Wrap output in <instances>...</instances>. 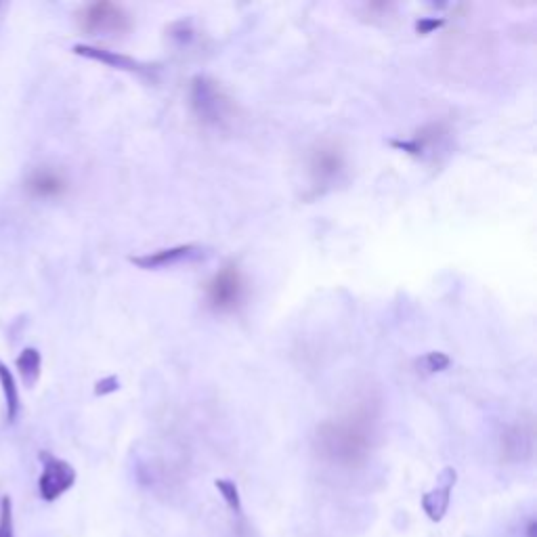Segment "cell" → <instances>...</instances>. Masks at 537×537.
Instances as JSON below:
<instances>
[{"label": "cell", "instance_id": "6da1fadb", "mask_svg": "<svg viewBox=\"0 0 537 537\" xmlns=\"http://www.w3.org/2000/svg\"><path fill=\"white\" fill-rule=\"evenodd\" d=\"M378 435V410L372 401H361L345 414L317 426L315 451L326 464L357 470L370 460Z\"/></svg>", "mask_w": 537, "mask_h": 537}, {"label": "cell", "instance_id": "7a4b0ae2", "mask_svg": "<svg viewBox=\"0 0 537 537\" xmlns=\"http://www.w3.org/2000/svg\"><path fill=\"white\" fill-rule=\"evenodd\" d=\"M191 114L202 126L223 128L235 118V103L229 93L210 76H196L189 84Z\"/></svg>", "mask_w": 537, "mask_h": 537}, {"label": "cell", "instance_id": "3957f363", "mask_svg": "<svg viewBox=\"0 0 537 537\" xmlns=\"http://www.w3.org/2000/svg\"><path fill=\"white\" fill-rule=\"evenodd\" d=\"M246 296H248L246 275L235 263H229L223 269H219L204 286V298L208 309L219 315L240 311L242 305L246 303Z\"/></svg>", "mask_w": 537, "mask_h": 537}, {"label": "cell", "instance_id": "277c9868", "mask_svg": "<svg viewBox=\"0 0 537 537\" xmlns=\"http://www.w3.org/2000/svg\"><path fill=\"white\" fill-rule=\"evenodd\" d=\"M78 21L82 32L89 36H120L133 28L131 13H128L122 5L107 3H91L78 13Z\"/></svg>", "mask_w": 537, "mask_h": 537}, {"label": "cell", "instance_id": "5b68a950", "mask_svg": "<svg viewBox=\"0 0 537 537\" xmlns=\"http://www.w3.org/2000/svg\"><path fill=\"white\" fill-rule=\"evenodd\" d=\"M345 152L334 141L319 143L309 158V175L313 181V187L324 191L340 181L345 175Z\"/></svg>", "mask_w": 537, "mask_h": 537}, {"label": "cell", "instance_id": "8992f818", "mask_svg": "<svg viewBox=\"0 0 537 537\" xmlns=\"http://www.w3.org/2000/svg\"><path fill=\"white\" fill-rule=\"evenodd\" d=\"M449 135L451 131L445 122H433V124L422 126L412 139H407V141L393 139L391 145L418 160H428V158H435L441 149H447Z\"/></svg>", "mask_w": 537, "mask_h": 537}, {"label": "cell", "instance_id": "52a82bcc", "mask_svg": "<svg viewBox=\"0 0 537 537\" xmlns=\"http://www.w3.org/2000/svg\"><path fill=\"white\" fill-rule=\"evenodd\" d=\"M76 483V470L66 460L42 454V475L38 479L40 498L45 502L59 500Z\"/></svg>", "mask_w": 537, "mask_h": 537}, {"label": "cell", "instance_id": "ba28073f", "mask_svg": "<svg viewBox=\"0 0 537 537\" xmlns=\"http://www.w3.org/2000/svg\"><path fill=\"white\" fill-rule=\"evenodd\" d=\"M202 256V248L198 244H181L173 248H162L156 252H147L143 256H133L131 263L139 269L152 271V269H170L189 261H196Z\"/></svg>", "mask_w": 537, "mask_h": 537}, {"label": "cell", "instance_id": "9c48e42d", "mask_svg": "<svg viewBox=\"0 0 537 537\" xmlns=\"http://www.w3.org/2000/svg\"><path fill=\"white\" fill-rule=\"evenodd\" d=\"M458 481V472L456 468H443V472L439 475L437 487H433L431 491H426L422 496V508L426 512V517L439 523L443 521V517L449 510V502H451V491H454V485Z\"/></svg>", "mask_w": 537, "mask_h": 537}, {"label": "cell", "instance_id": "30bf717a", "mask_svg": "<svg viewBox=\"0 0 537 537\" xmlns=\"http://www.w3.org/2000/svg\"><path fill=\"white\" fill-rule=\"evenodd\" d=\"M74 53L80 57H87L99 63H105V66L122 70V72H131L137 76H145V78H154V66H149V63H141L133 57L116 53V51H107V49H99V47H89V45H76Z\"/></svg>", "mask_w": 537, "mask_h": 537}, {"label": "cell", "instance_id": "8fae6325", "mask_svg": "<svg viewBox=\"0 0 537 537\" xmlns=\"http://www.w3.org/2000/svg\"><path fill=\"white\" fill-rule=\"evenodd\" d=\"M502 451L504 458L512 462H523L531 458L533 451V428L531 424H514L502 437Z\"/></svg>", "mask_w": 537, "mask_h": 537}, {"label": "cell", "instance_id": "7c38bea8", "mask_svg": "<svg viewBox=\"0 0 537 537\" xmlns=\"http://www.w3.org/2000/svg\"><path fill=\"white\" fill-rule=\"evenodd\" d=\"M28 189L36 198H59L66 193L68 181L53 168H38L28 179Z\"/></svg>", "mask_w": 537, "mask_h": 537}, {"label": "cell", "instance_id": "4fadbf2b", "mask_svg": "<svg viewBox=\"0 0 537 537\" xmlns=\"http://www.w3.org/2000/svg\"><path fill=\"white\" fill-rule=\"evenodd\" d=\"M40 368H42V359L40 353L36 349H26L21 351V355L17 357V370L24 378L26 386H34L40 378Z\"/></svg>", "mask_w": 537, "mask_h": 537}, {"label": "cell", "instance_id": "5bb4252c", "mask_svg": "<svg viewBox=\"0 0 537 537\" xmlns=\"http://www.w3.org/2000/svg\"><path fill=\"white\" fill-rule=\"evenodd\" d=\"M0 384H3V391H5L7 418H9V422H13L17 418V412H19V395H17V389H15L13 374L5 368L3 361H0Z\"/></svg>", "mask_w": 537, "mask_h": 537}, {"label": "cell", "instance_id": "9a60e30c", "mask_svg": "<svg viewBox=\"0 0 537 537\" xmlns=\"http://www.w3.org/2000/svg\"><path fill=\"white\" fill-rule=\"evenodd\" d=\"M416 365L420 368L418 372H422V374H437V372H445L449 368L451 359H449V355H445L441 351H433V353H426L424 357H420L416 361Z\"/></svg>", "mask_w": 537, "mask_h": 537}, {"label": "cell", "instance_id": "2e32d148", "mask_svg": "<svg viewBox=\"0 0 537 537\" xmlns=\"http://www.w3.org/2000/svg\"><path fill=\"white\" fill-rule=\"evenodd\" d=\"M214 487L219 489V493L223 496V500H225V504L229 506L231 512L242 514V496H240L238 485H235L229 479H217V481H214Z\"/></svg>", "mask_w": 537, "mask_h": 537}, {"label": "cell", "instance_id": "e0dca14e", "mask_svg": "<svg viewBox=\"0 0 537 537\" xmlns=\"http://www.w3.org/2000/svg\"><path fill=\"white\" fill-rule=\"evenodd\" d=\"M0 537H15L13 502L9 496L0 500Z\"/></svg>", "mask_w": 537, "mask_h": 537}, {"label": "cell", "instance_id": "ac0fdd59", "mask_svg": "<svg viewBox=\"0 0 537 537\" xmlns=\"http://www.w3.org/2000/svg\"><path fill=\"white\" fill-rule=\"evenodd\" d=\"M445 26V19H420L416 24L418 34H431L433 30H439Z\"/></svg>", "mask_w": 537, "mask_h": 537}, {"label": "cell", "instance_id": "d6986e66", "mask_svg": "<svg viewBox=\"0 0 537 537\" xmlns=\"http://www.w3.org/2000/svg\"><path fill=\"white\" fill-rule=\"evenodd\" d=\"M114 391H118V380H116L114 376H110V378H105V380H101V382L97 384V395H105V393H114Z\"/></svg>", "mask_w": 537, "mask_h": 537}, {"label": "cell", "instance_id": "ffe728a7", "mask_svg": "<svg viewBox=\"0 0 537 537\" xmlns=\"http://www.w3.org/2000/svg\"><path fill=\"white\" fill-rule=\"evenodd\" d=\"M523 533H525V537H537V523L533 519H529Z\"/></svg>", "mask_w": 537, "mask_h": 537}]
</instances>
